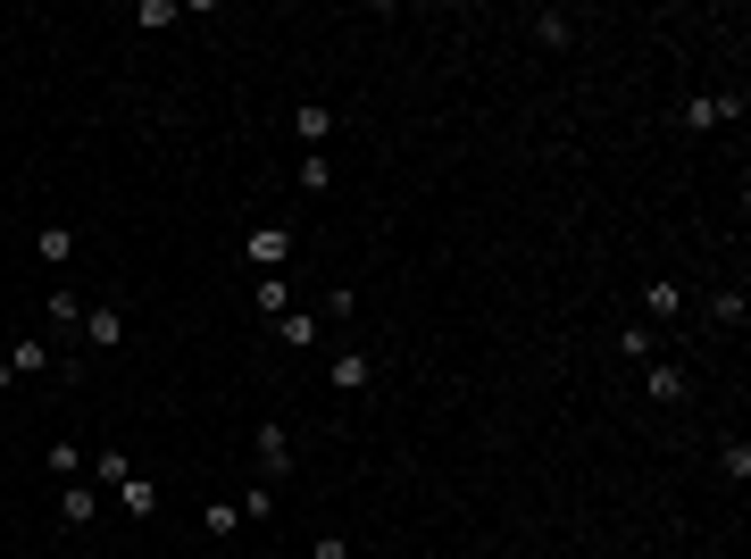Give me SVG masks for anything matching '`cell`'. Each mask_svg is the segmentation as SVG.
I'll list each match as a JSON object with an SVG mask.
<instances>
[{"label":"cell","instance_id":"obj_12","mask_svg":"<svg viewBox=\"0 0 751 559\" xmlns=\"http://www.w3.org/2000/svg\"><path fill=\"white\" fill-rule=\"evenodd\" d=\"M34 259H43V267H68L75 259V226H43L34 234Z\"/></svg>","mask_w":751,"mask_h":559},{"label":"cell","instance_id":"obj_4","mask_svg":"<svg viewBox=\"0 0 751 559\" xmlns=\"http://www.w3.org/2000/svg\"><path fill=\"white\" fill-rule=\"evenodd\" d=\"M84 343H93V350H118L126 343V309L118 301H93V309H84Z\"/></svg>","mask_w":751,"mask_h":559},{"label":"cell","instance_id":"obj_13","mask_svg":"<svg viewBox=\"0 0 751 559\" xmlns=\"http://www.w3.org/2000/svg\"><path fill=\"white\" fill-rule=\"evenodd\" d=\"M59 518H68L75 535H84V526H93V518H100V492H84V485H68V492H59Z\"/></svg>","mask_w":751,"mask_h":559},{"label":"cell","instance_id":"obj_9","mask_svg":"<svg viewBox=\"0 0 751 559\" xmlns=\"http://www.w3.org/2000/svg\"><path fill=\"white\" fill-rule=\"evenodd\" d=\"M201 535H210V543H235L242 535V501H201Z\"/></svg>","mask_w":751,"mask_h":559},{"label":"cell","instance_id":"obj_7","mask_svg":"<svg viewBox=\"0 0 751 559\" xmlns=\"http://www.w3.org/2000/svg\"><path fill=\"white\" fill-rule=\"evenodd\" d=\"M368 384H376L368 350H334V393H368Z\"/></svg>","mask_w":751,"mask_h":559},{"label":"cell","instance_id":"obj_8","mask_svg":"<svg viewBox=\"0 0 751 559\" xmlns=\"http://www.w3.org/2000/svg\"><path fill=\"white\" fill-rule=\"evenodd\" d=\"M293 134H301L309 151H326V134H334V109H326V100H301V109H293Z\"/></svg>","mask_w":751,"mask_h":559},{"label":"cell","instance_id":"obj_5","mask_svg":"<svg viewBox=\"0 0 751 559\" xmlns=\"http://www.w3.org/2000/svg\"><path fill=\"white\" fill-rule=\"evenodd\" d=\"M9 368H17V376H59V350H50V334H25V343H9Z\"/></svg>","mask_w":751,"mask_h":559},{"label":"cell","instance_id":"obj_20","mask_svg":"<svg viewBox=\"0 0 751 559\" xmlns=\"http://www.w3.org/2000/svg\"><path fill=\"white\" fill-rule=\"evenodd\" d=\"M93 476H100V485H109V492H118L126 476H134V467H126V451H93Z\"/></svg>","mask_w":751,"mask_h":559},{"label":"cell","instance_id":"obj_16","mask_svg":"<svg viewBox=\"0 0 751 559\" xmlns=\"http://www.w3.org/2000/svg\"><path fill=\"white\" fill-rule=\"evenodd\" d=\"M251 301H259V318H284V309H293V284H284V276H259Z\"/></svg>","mask_w":751,"mask_h":559},{"label":"cell","instance_id":"obj_19","mask_svg":"<svg viewBox=\"0 0 751 559\" xmlns=\"http://www.w3.org/2000/svg\"><path fill=\"white\" fill-rule=\"evenodd\" d=\"M301 192H334V159H326V151H309V159H301Z\"/></svg>","mask_w":751,"mask_h":559},{"label":"cell","instance_id":"obj_22","mask_svg":"<svg viewBox=\"0 0 751 559\" xmlns=\"http://www.w3.org/2000/svg\"><path fill=\"white\" fill-rule=\"evenodd\" d=\"M743 309H751L743 293H718V301H710V318H718V326H743Z\"/></svg>","mask_w":751,"mask_h":559},{"label":"cell","instance_id":"obj_18","mask_svg":"<svg viewBox=\"0 0 751 559\" xmlns=\"http://www.w3.org/2000/svg\"><path fill=\"white\" fill-rule=\"evenodd\" d=\"M50 476L75 485V476H84V443H50Z\"/></svg>","mask_w":751,"mask_h":559},{"label":"cell","instance_id":"obj_11","mask_svg":"<svg viewBox=\"0 0 751 559\" xmlns=\"http://www.w3.org/2000/svg\"><path fill=\"white\" fill-rule=\"evenodd\" d=\"M535 43L543 50H568V43H576V17H568V9H535Z\"/></svg>","mask_w":751,"mask_h":559},{"label":"cell","instance_id":"obj_1","mask_svg":"<svg viewBox=\"0 0 751 559\" xmlns=\"http://www.w3.org/2000/svg\"><path fill=\"white\" fill-rule=\"evenodd\" d=\"M727 117H743V93H693L677 109V126L684 134H710V126H727Z\"/></svg>","mask_w":751,"mask_h":559},{"label":"cell","instance_id":"obj_2","mask_svg":"<svg viewBox=\"0 0 751 559\" xmlns=\"http://www.w3.org/2000/svg\"><path fill=\"white\" fill-rule=\"evenodd\" d=\"M242 251H251L259 276H284V259H293V226H251V242H242Z\"/></svg>","mask_w":751,"mask_h":559},{"label":"cell","instance_id":"obj_6","mask_svg":"<svg viewBox=\"0 0 751 559\" xmlns=\"http://www.w3.org/2000/svg\"><path fill=\"white\" fill-rule=\"evenodd\" d=\"M677 318H684V293H677V284H668V276L643 284V326H677Z\"/></svg>","mask_w":751,"mask_h":559},{"label":"cell","instance_id":"obj_3","mask_svg":"<svg viewBox=\"0 0 751 559\" xmlns=\"http://www.w3.org/2000/svg\"><path fill=\"white\" fill-rule=\"evenodd\" d=\"M251 451H259V467H267V485H284V476H293V435H284V426H259Z\"/></svg>","mask_w":751,"mask_h":559},{"label":"cell","instance_id":"obj_23","mask_svg":"<svg viewBox=\"0 0 751 559\" xmlns=\"http://www.w3.org/2000/svg\"><path fill=\"white\" fill-rule=\"evenodd\" d=\"M309 559H351V543H343V535H318V543H309Z\"/></svg>","mask_w":751,"mask_h":559},{"label":"cell","instance_id":"obj_15","mask_svg":"<svg viewBox=\"0 0 751 559\" xmlns=\"http://www.w3.org/2000/svg\"><path fill=\"white\" fill-rule=\"evenodd\" d=\"M43 326H50V334L84 326V301H75V293H50V301H43Z\"/></svg>","mask_w":751,"mask_h":559},{"label":"cell","instance_id":"obj_14","mask_svg":"<svg viewBox=\"0 0 751 559\" xmlns=\"http://www.w3.org/2000/svg\"><path fill=\"white\" fill-rule=\"evenodd\" d=\"M684 393H693V376L677 359H652V401H684Z\"/></svg>","mask_w":751,"mask_h":559},{"label":"cell","instance_id":"obj_21","mask_svg":"<svg viewBox=\"0 0 751 559\" xmlns=\"http://www.w3.org/2000/svg\"><path fill=\"white\" fill-rule=\"evenodd\" d=\"M652 343H659V334H652V326H643V318H634V326H627V334H618V350H627V359H652Z\"/></svg>","mask_w":751,"mask_h":559},{"label":"cell","instance_id":"obj_17","mask_svg":"<svg viewBox=\"0 0 751 559\" xmlns=\"http://www.w3.org/2000/svg\"><path fill=\"white\" fill-rule=\"evenodd\" d=\"M276 334H284L293 350H309V343H318V318H309V309H284V318H276Z\"/></svg>","mask_w":751,"mask_h":559},{"label":"cell","instance_id":"obj_10","mask_svg":"<svg viewBox=\"0 0 751 559\" xmlns=\"http://www.w3.org/2000/svg\"><path fill=\"white\" fill-rule=\"evenodd\" d=\"M109 501H118L126 518H151V510H159V485H151V476H126V485L109 492Z\"/></svg>","mask_w":751,"mask_h":559}]
</instances>
